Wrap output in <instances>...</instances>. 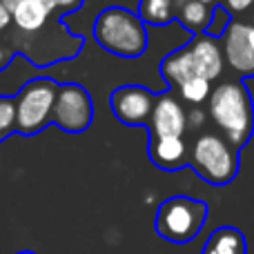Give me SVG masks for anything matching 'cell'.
Here are the masks:
<instances>
[{
	"label": "cell",
	"mask_w": 254,
	"mask_h": 254,
	"mask_svg": "<svg viewBox=\"0 0 254 254\" xmlns=\"http://www.w3.org/2000/svg\"><path fill=\"white\" fill-rule=\"evenodd\" d=\"M207 114L230 145L241 152L254 134V98L243 80L221 83L207 98Z\"/></svg>",
	"instance_id": "6da1fadb"
},
{
	"label": "cell",
	"mask_w": 254,
	"mask_h": 254,
	"mask_svg": "<svg viewBox=\"0 0 254 254\" xmlns=\"http://www.w3.org/2000/svg\"><path fill=\"white\" fill-rule=\"evenodd\" d=\"M94 40L119 58H138L147 52V25L131 9L112 4L94 20Z\"/></svg>",
	"instance_id": "7a4b0ae2"
},
{
	"label": "cell",
	"mask_w": 254,
	"mask_h": 254,
	"mask_svg": "<svg viewBox=\"0 0 254 254\" xmlns=\"http://www.w3.org/2000/svg\"><path fill=\"white\" fill-rule=\"evenodd\" d=\"M190 167L207 185L223 188L239 176L241 158H239V149L230 145L225 136L205 131L190 147Z\"/></svg>",
	"instance_id": "3957f363"
},
{
	"label": "cell",
	"mask_w": 254,
	"mask_h": 254,
	"mask_svg": "<svg viewBox=\"0 0 254 254\" xmlns=\"http://www.w3.org/2000/svg\"><path fill=\"white\" fill-rule=\"evenodd\" d=\"M207 221V203L185 194L170 196L158 205L154 216V230L161 239L176 246L192 243L201 234Z\"/></svg>",
	"instance_id": "277c9868"
},
{
	"label": "cell",
	"mask_w": 254,
	"mask_h": 254,
	"mask_svg": "<svg viewBox=\"0 0 254 254\" xmlns=\"http://www.w3.org/2000/svg\"><path fill=\"white\" fill-rule=\"evenodd\" d=\"M61 83L52 76H38L22 85L16 94V131L22 136L40 134L52 125L54 105H56Z\"/></svg>",
	"instance_id": "5b68a950"
},
{
	"label": "cell",
	"mask_w": 254,
	"mask_h": 254,
	"mask_svg": "<svg viewBox=\"0 0 254 254\" xmlns=\"http://www.w3.org/2000/svg\"><path fill=\"white\" fill-rule=\"evenodd\" d=\"M94 123V101L80 83H63L58 87L52 125L67 134H83Z\"/></svg>",
	"instance_id": "8992f818"
},
{
	"label": "cell",
	"mask_w": 254,
	"mask_h": 254,
	"mask_svg": "<svg viewBox=\"0 0 254 254\" xmlns=\"http://www.w3.org/2000/svg\"><path fill=\"white\" fill-rule=\"evenodd\" d=\"M221 49L239 78H254V16L230 18L221 34Z\"/></svg>",
	"instance_id": "52a82bcc"
},
{
	"label": "cell",
	"mask_w": 254,
	"mask_h": 254,
	"mask_svg": "<svg viewBox=\"0 0 254 254\" xmlns=\"http://www.w3.org/2000/svg\"><path fill=\"white\" fill-rule=\"evenodd\" d=\"M110 105L114 116L123 125L129 127H145L149 125L154 105H156V94L145 89L143 85H121L112 92Z\"/></svg>",
	"instance_id": "ba28073f"
},
{
	"label": "cell",
	"mask_w": 254,
	"mask_h": 254,
	"mask_svg": "<svg viewBox=\"0 0 254 254\" xmlns=\"http://www.w3.org/2000/svg\"><path fill=\"white\" fill-rule=\"evenodd\" d=\"M188 49L196 76H203L207 80H216L223 74L225 58H223V49L219 45V38H212L207 34H194L192 40L188 43Z\"/></svg>",
	"instance_id": "9c48e42d"
},
{
	"label": "cell",
	"mask_w": 254,
	"mask_h": 254,
	"mask_svg": "<svg viewBox=\"0 0 254 254\" xmlns=\"http://www.w3.org/2000/svg\"><path fill=\"white\" fill-rule=\"evenodd\" d=\"M147 156L163 172H179L190 165V147L183 136H149Z\"/></svg>",
	"instance_id": "30bf717a"
},
{
	"label": "cell",
	"mask_w": 254,
	"mask_h": 254,
	"mask_svg": "<svg viewBox=\"0 0 254 254\" xmlns=\"http://www.w3.org/2000/svg\"><path fill=\"white\" fill-rule=\"evenodd\" d=\"M147 127L149 136H183L188 129V114L174 96H156V105Z\"/></svg>",
	"instance_id": "8fae6325"
},
{
	"label": "cell",
	"mask_w": 254,
	"mask_h": 254,
	"mask_svg": "<svg viewBox=\"0 0 254 254\" xmlns=\"http://www.w3.org/2000/svg\"><path fill=\"white\" fill-rule=\"evenodd\" d=\"M201 254H248L246 234L234 225H221L207 237Z\"/></svg>",
	"instance_id": "7c38bea8"
},
{
	"label": "cell",
	"mask_w": 254,
	"mask_h": 254,
	"mask_svg": "<svg viewBox=\"0 0 254 254\" xmlns=\"http://www.w3.org/2000/svg\"><path fill=\"white\" fill-rule=\"evenodd\" d=\"M49 16V7L43 0H22L16 9L11 11V20L18 27V31H25V34H36L47 25Z\"/></svg>",
	"instance_id": "4fadbf2b"
},
{
	"label": "cell",
	"mask_w": 254,
	"mask_h": 254,
	"mask_svg": "<svg viewBox=\"0 0 254 254\" xmlns=\"http://www.w3.org/2000/svg\"><path fill=\"white\" fill-rule=\"evenodd\" d=\"M161 76L170 87H179L183 80L192 78L194 74V67H192V58H190V49L188 45H183L181 49H174L172 54H167L161 63Z\"/></svg>",
	"instance_id": "5bb4252c"
},
{
	"label": "cell",
	"mask_w": 254,
	"mask_h": 254,
	"mask_svg": "<svg viewBox=\"0 0 254 254\" xmlns=\"http://www.w3.org/2000/svg\"><path fill=\"white\" fill-rule=\"evenodd\" d=\"M212 16H214V9H212L210 4L201 2V0H188V2L176 11L174 20H179L181 25L188 31H192V36H194V34H205V31L210 29Z\"/></svg>",
	"instance_id": "9a60e30c"
},
{
	"label": "cell",
	"mask_w": 254,
	"mask_h": 254,
	"mask_svg": "<svg viewBox=\"0 0 254 254\" xmlns=\"http://www.w3.org/2000/svg\"><path fill=\"white\" fill-rule=\"evenodd\" d=\"M140 20L152 27H165L174 20V2L172 0H140L138 11Z\"/></svg>",
	"instance_id": "2e32d148"
},
{
	"label": "cell",
	"mask_w": 254,
	"mask_h": 254,
	"mask_svg": "<svg viewBox=\"0 0 254 254\" xmlns=\"http://www.w3.org/2000/svg\"><path fill=\"white\" fill-rule=\"evenodd\" d=\"M176 89L181 92V98H183L185 103L203 105V103L210 98V94H212V80L203 78V76H192V78L183 80Z\"/></svg>",
	"instance_id": "e0dca14e"
},
{
	"label": "cell",
	"mask_w": 254,
	"mask_h": 254,
	"mask_svg": "<svg viewBox=\"0 0 254 254\" xmlns=\"http://www.w3.org/2000/svg\"><path fill=\"white\" fill-rule=\"evenodd\" d=\"M16 131V96H0V143Z\"/></svg>",
	"instance_id": "ac0fdd59"
},
{
	"label": "cell",
	"mask_w": 254,
	"mask_h": 254,
	"mask_svg": "<svg viewBox=\"0 0 254 254\" xmlns=\"http://www.w3.org/2000/svg\"><path fill=\"white\" fill-rule=\"evenodd\" d=\"M223 9L232 16H252L254 0H223Z\"/></svg>",
	"instance_id": "d6986e66"
},
{
	"label": "cell",
	"mask_w": 254,
	"mask_h": 254,
	"mask_svg": "<svg viewBox=\"0 0 254 254\" xmlns=\"http://www.w3.org/2000/svg\"><path fill=\"white\" fill-rule=\"evenodd\" d=\"M43 2L47 4L52 13H71L80 9L83 0H43Z\"/></svg>",
	"instance_id": "ffe728a7"
},
{
	"label": "cell",
	"mask_w": 254,
	"mask_h": 254,
	"mask_svg": "<svg viewBox=\"0 0 254 254\" xmlns=\"http://www.w3.org/2000/svg\"><path fill=\"white\" fill-rule=\"evenodd\" d=\"M16 56V52H13L11 47H9L7 43H0V71H4L9 67V63H11V58Z\"/></svg>",
	"instance_id": "44dd1931"
},
{
	"label": "cell",
	"mask_w": 254,
	"mask_h": 254,
	"mask_svg": "<svg viewBox=\"0 0 254 254\" xmlns=\"http://www.w3.org/2000/svg\"><path fill=\"white\" fill-rule=\"evenodd\" d=\"M11 22H13L11 20V11H9V9L2 4V0H0V34H2V31H7Z\"/></svg>",
	"instance_id": "7402d4cb"
},
{
	"label": "cell",
	"mask_w": 254,
	"mask_h": 254,
	"mask_svg": "<svg viewBox=\"0 0 254 254\" xmlns=\"http://www.w3.org/2000/svg\"><path fill=\"white\" fill-rule=\"evenodd\" d=\"M188 123L192 125V127H201V125H203V114H201V112L194 110V112H192V116L188 119Z\"/></svg>",
	"instance_id": "603a6c76"
},
{
	"label": "cell",
	"mask_w": 254,
	"mask_h": 254,
	"mask_svg": "<svg viewBox=\"0 0 254 254\" xmlns=\"http://www.w3.org/2000/svg\"><path fill=\"white\" fill-rule=\"evenodd\" d=\"M20 2H22V0H2V4L9 9V11H13V9H16Z\"/></svg>",
	"instance_id": "cb8c5ba5"
},
{
	"label": "cell",
	"mask_w": 254,
	"mask_h": 254,
	"mask_svg": "<svg viewBox=\"0 0 254 254\" xmlns=\"http://www.w3.org/2000/svg\"><path fill=\"white\" fill-rule=\"evenodd\" d=\"M172 2H174V11H179V9L183 7V4L188 2V0H172Z\"/></svg>",
	"instance_id": "d4e9b609"
},
{
	"label": "cell",
	"mask_w": 254,
	"mask_h": 254,
	"mask_svg": "<svg viewBox=\"0 0 254 254\" xmlns=\"http://www.w3.org/2000/svg\"><path fill=\"white\" fill-rule=\"evenodd\" d=\"M16 254H38V252H34V250H20V252H16Z\"/></svg>",
	"instance_id": "484cf974"
},
{
	"label": "cell",
	"mask_w": 254,
	"mask_h": 254,
	"mask_svg": "<svg viewBox=\"0 0 254 254\" xmlns=\"http://www.w3.org/2000/svg\"><path fill=\"white\" fill-rule=\"evenodd\" d=\"M201 2H205V4H210V7H214L216 0H201Z\"/></svg>",
	"instance_id": "4316f807"
},
{
	"label": "cell",
	"mask_w": 254,
	"mask_h": 254,
	"mask_svg": "<svg viewBox=\"0 0 254 254\" xmlns=\"http://www.w3.org/2000/svg\"><path fill=\"white\" fill-rule=\"evenodd\" d=\"M252 16H254V9H252Z\"/></svg>",
	"instance_id": "83f0119b"
}]
</instances>
